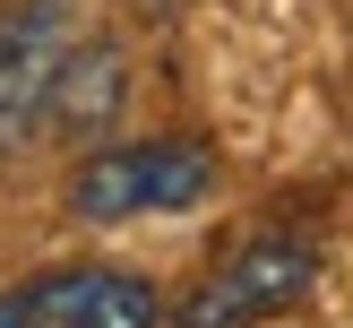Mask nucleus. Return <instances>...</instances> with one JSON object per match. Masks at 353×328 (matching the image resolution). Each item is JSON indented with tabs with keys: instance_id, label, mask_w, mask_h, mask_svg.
Returning a JSON list of instances; mask_svg holds the SVG:
<instances>
[{
	"instance_id": "1",
	"label": "nucleus",
	"mask_w": 353,
	"mask_h": 328,
	"mask_svg": "<svg viewBox=\"0 0 353 328\" xmlns=\"http://www.w3.org/2000/svg\"><path fill=\"white\" fill-rule=\"evenodd\" d=\"M121 95L130 61L78 17V0H0V155L103 130Z\"/></svg>"
},
{
	"instance_id": "2",
	"label": "nucleus",
	"mask_w": 353,
	"mask_h": 328,
	"mask_svg": "<svg viewBox=\"0 0 353 328\" xmlns=\"http://www.w3.org/2000/svg\"><path fill=\"white\" fill-rule=\"evenodd\" d=\"M216 190V155L199 138H130V147H95L69 173V207L86 224H121V216H172L199 207Z\"/></svg>"
},
{
	"instance_id": "3",
	"label": "nucleus",
	"mask_w": 353,
	"mask_h": 328,
	"mask_svg": "<svg viewBox=\"0 0 353 328\" xmlns=\"http://www.w3.org/2000/svg\"><path fill=\"white\" fill-rule=\"evenodd\" d=\"M310 276H319V242L310 233H250L233 259H216V268L190 285V302L172 311V328H259V320H285L293 302L310 293Z\"/></svg>"
},
{
	"instance_id": "4",
	"label": "nucleus",
	"mask_w": 353,
	"mask_h": 328,
	"mask_svg": "<svg viewBox=\"0 0 353 328\" xmlns=\"http://www.w3.org/2000/svg\"><path fill=\"white\" fill-rule=\"evenodd\" d=\"M155 320H164V293L112 259H69L0 293V328H155Z\"/></svg>"
}]
</instances>
